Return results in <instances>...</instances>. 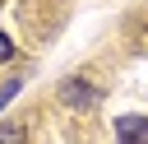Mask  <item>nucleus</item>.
<instances>
[{"instance_id":"1","label":"nucleus","mask_w":148,"mask_h":144,"mask_svg":"<svg viewBox=\"0 0 148 144\" xmlns=\"http://www.w3.org/2000/svg\"><path fill=\"white\" fill-rule=\"evenodd\" d=\"M60 102H69L74 111H88V107L102 102V93H97L92 84H83V79H65V84H60Z\"/></svg>"},{"instance_id":"2","label":"nucleus","mask_w":148,"mask_h":144,"mask_svg":"<svg viewBox=\"0 0 148 144\" xmlns=\"http://www.w3.org/2000/svg\"><path fill=\"white\" fill-rule=\"evenodd\" d=\"M116 139H120V144H148V116L120 111V116H116Z\"/></svg>"},{"instance_id":"3","label":"nucleus","mask_w":148,"mask_h":144,"mask_svg":"<svg viewBox=\"0 0 148 144\" xmlns=\"http://www.w3.org/2000/svg\"><path fill=\"white\" fill-rule=\"evenodd\" d=\"M23 139H28V130L18 121H0V144H23Z\"/></svg>"},{"instance_id":"4","label":"nucleus","mask_w":148,"mask_h":144,"mask_svg":"<svg viewBox=\"0 0 148 144\" xmlns=\"http://www.w3.org/2000/svg\"><path fill=\"white\" fill-rule=\"evenodd\" d=\"M9 56H14V42H9L5 33H0V60H9Z\"/></svg>"}]
</instances>
